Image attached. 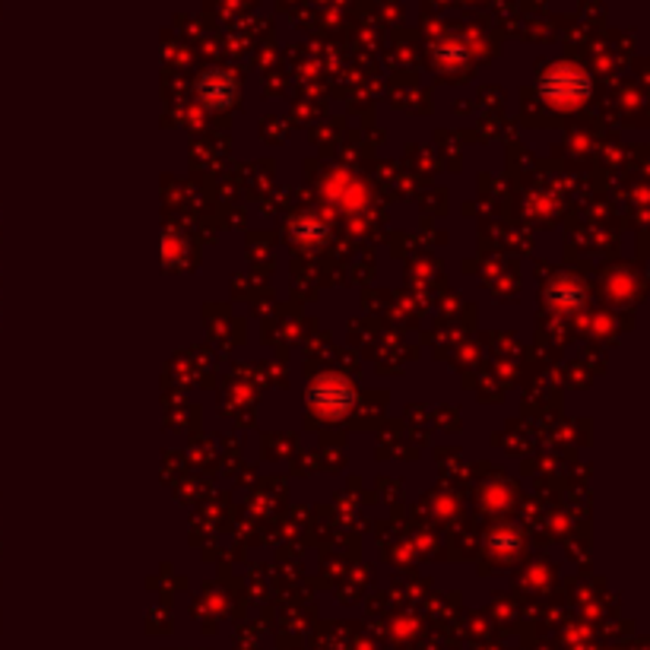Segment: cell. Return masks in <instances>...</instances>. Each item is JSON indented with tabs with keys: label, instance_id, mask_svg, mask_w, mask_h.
<instances>
[{
	"label": "cell",
	"instance_id": "obj_2",
	"mask_svg": "<svg viewBox=\"0 0 650 650\" xmlns=\"http://www.w3.org/2000/svg\"><path fill=\"white\" fill-rule=\"evenodd\" d=\"M201 96L210 108L228 105V102L235 99V79L225 74V71H210L201 79Z\"/></svg>",
	"mask_w": 650,
	"mask_h": 650
},
{
	"label": "cell",
	"instance_id": "obj_1",
	"mask_svg": "<svg viewBox=\"0 0 650 650\" xmlns=\"http://www.w3.org/2000/svg\"><path fill=\"white\" fill-rule=\"evenodd\" d=\"M540 89H543V96L550 102H580L590 93V79H587V74L580 67L555 64L552 71L543 74Z\"/></svg>",
	"mask_w": 650,
	"mask_h": 650
}]
</instances>
